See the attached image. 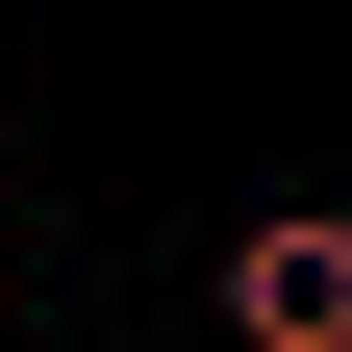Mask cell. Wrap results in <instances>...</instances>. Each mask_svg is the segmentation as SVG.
<instances>
[{"instance_id": "6da1fadb", "label": "cell", "mask_w": 352, "mask_h": 352, "mask_svg": "<svg viewBox=\"0 0 352 352\" xmlns=\"http://www.w3.org/2000/svg\"><path fill=\"white\" fill-rule=\"evenodd\" d=\"M227 352H352V201L227 227Z\"/></svg>"}]
</instances>
